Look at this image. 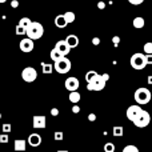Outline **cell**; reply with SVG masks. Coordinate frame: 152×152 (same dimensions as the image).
I'll list each match as a JSON object with an SVG mask.
<instances>
[{
    "instance_id": "1",
    "label": "cell",
    "mask_w": 152,
    "mask_h": 152,
    "mask_svg": "<svg viewBox=\"0 0 152 152\" xmlns=\"http://www.w3.org/2000/svg\"><path fill=\"white\" fill-rule=\"evenodd\" d=\"M43 34H44V28H43V26L40 23H37V21H31V24L28 26V28L26 29L27 37L31 39V40L40 39V37L43 36Z\"/></svg>"
},
{
    "instance_id": "2",
    "label": "cell",
    "mask_w": 152,
    "mask_h": 152,
    "mask_svg": "<svg viewBox=\"0 0 152 152\" xmlns=\"http://www.w3.org/2000/svg\"><path fill=\"white\" fill-rule=\"evenodd\" d=\"M105 83H107V80L103 77V75L97 74L94 79L87 81V89L88 91H103L105 87Z\"/></svg>"
},
{
    "instance_id": "3",
    "label": "cell",
    "mask_w": 152,
    "mask_h": 152,
    "mask_svg": "<svg viewBox=\"0 0 152 152\" xmlns=\"http://www.w3.org/2000/svg\"><path fill=\"white\" fill-rule=\"evenodd\" d=\"M135 100H136V103L139 105H144V104H148L152 97L151 95V91L148 88H137L136 91H135V95H134Z\"/></svg>"
},
{
    "instance_id": "4",
    "label": "cell",
    "mask_w": 152,
    "mask_h": 152,
    "mask_svg": "<svg viewBox=\"0 0 152 152\" xmlns=\"http://www.w3.org/2000/svg\"><path fill=\"white\" fill-rule=\"evenodd\" d=\"M53 69H56V72L58 74H67V72H69L71 71V67H72V64H71V60H69L67 56H63V58H60L59 60H56V61H53Z\"/></svg>"
},
{
    "instance_id": "5",
    "label": "cell",
    "mask_w": 152,
    "mask_h": 152,
    "mask_svg": "<svg viewBox=\"0 0 152 152\" xmlns=\"http://www.w3.org/2000/svg\"><path fill=\"white\" fill-rule=\"evenodd\" d=\"M129 63H131V67L135 69H137V71H140V69H144L145 66H147V61H145V55L142 52H136L134 53V55L131 56V60H129Z\"/></svg>"
},
{
    "instance_id": "6",
    "label": "cell",
    "mask_w": 152,
    "mask_h": 152,
    "mask_svg": "<svg viewBox=\"0 0 152 152\" xmlns=\"http://www.w3.org/2000/svg\"><path fill=\"white\" fill-rule=\"evenodd\" d=\"M151 121V116L150 113L147 112V111L142 110V112L137 115V118L134 120V124L137 127V128H144V127H147L148 124H150Z\"/></svg>"
},
{
    "instance_id": "7",
    "label": "cell",
    "mask_w": 152,
    "mask_h": 152,
    "mask_svg": "<svg viewBox=\"0 0 152 152\" xmlns=\"http://www.w3.org/2000/svg\"><path fill=\"white\" fill-rule=\"evenodd\" d=\"M21 79L27 83H32L37 79V71L34 67H26V68L21 71Z\"/></svg>"
},
{
    "instance_id": "8",
    "label": "cell",
    "mask_w": 152,
    "mask_h": 152,
    "mask_svg": "<svg viewBox=\"0 0 152 152\" xmlns=\"http://www.w3.org/2000/svg\"><path fill=\"white\" fill-rule=\"evenodd\" d=\"M140 112H142V107H140L139 104L129 105V107L127 108V112H126L127 119H128V120H131V121H134L135 119L137 118V115H139Z\"/></svg>"
},
{
    "instance_id": "9",
    "label": "cell",
    "mask_w": 152,
    "mask_h": 152,
    "mask_svg": "<svg viewBox=\"0 0 152 152\" xmlns=\"http://www.w3.org/2000/svg\"><path fill=\"white\" fill-rule=\"evenodd\" d=\"M35 44H34V40L28 39V37H24V39L20 40V43H19V48H20L21 52L24 53H28L31 52L32 50H34Z\"/></svg>"
},
{
    "instance_id": "10",
    "label": "cell",
    "mask_w": 152,
    "mask_h": 152,
    "mask_svg": "<svg viewBox=\"0 0 152 152\" xmlns=\"http://www.w3.org/2000/svg\"><path fill=\"white\" fill-rule=\"evenodd\" d=\"M32 126H34V128L36 129H43L45 128V124H47V119H45V116L43 115H35L34 119H32Z\"/></svg>"
},
{
    "instance_id": "11",
    "label": "cell",
    "mask_w": 152,
    "mask_h": 152,
    "mask_svg": "<svg viewBox=\"0 0 152 152\" xmlns=\"http://www.w3.org/2000/svg\"><path fill=\"white\" fill-rule=\"evenodd\" d=\"M55 50L58 51V52H60L63 56H67L71 52V48H69V45L66 43V40H59L55 45Z\"/></svg>"
},
{
    "instance_id": "12",
    "label": "cell",
    "mask_w": 152,
    "mask_h": 152,
    "mask_svg": "<svg viewBox=\"0 0 152 152\" xmlns=\"http://www.w3.org/2000/svg\"><path fill=\"white\" fill-rule=\"evenodd\" d=\"M64 86H66V88L68 89L69 92L71 91H77L79 87H80V83H79V80L74 76H71V77H68L66 80V83H64Z\"/></svg>"
},
{
    "instance_id": "13",
    "label": "cell",
    "mask_w": 152,
    "mask_h": 152,
    "mask_svg": "<svg viewBox=\"0 0 152 152\" xmlns=\"http://www.w3.org/2000/svg\"><path fill=\"white\" fill-rule=\"evenodd\" d=\"M28 143L31 147H39L42 144V137H40L39 134H32L28 137Z\"/></svg>"
},
{
    "instance_id": "14",
    "label": "cell",
    "mask_w": 152,
    "mask_h": 152,
    "mask_svg": "<svg viewBox=\"0 0 152 152\" xmlns=\"http://www.w3.org/2000/svg\"><path fill=\"white\" fill-rule=\"evenodd\" d=\"M27 148V142L23 139H16L13 142V150L16 152H21V151H26Z\"/></svg>"
},
{
    "instance_id": "15",
    "label": "cell",
    "mask_w": 152,
    "mask_h": 152,
    "mask_svg": "<svg viewBox=\"0 0 152 152\" xmlns=\"http://www.w3.org/2000/svg\"><path fill=\"white\" fill-rule=\"evenodd\" d=\"M66 43L69 45V48H75V47H77L79 45V37L76 36V35H68L67 36V39H66Z\"/></svg>"
},
{
    "instance_id": "16",
    "label": "cell",
    "mask_w": 152,
    "mask_h": 152,
    "mask_svg": "<svg viewBox=\"0 0 152 152\" xmlns=\"http://www.w3.org/2000/svg\"><path fill=\"white\" fill-rule=\"evenodd\" d=\"M67 21H66V19H64V16L63 15H58L55 18V26L58 27V28H64V27H67Z\"/></svg>"
},
{
    "instance_id": "17",
    "label": "cell",
    "mask_w": 152,
    "mask_h": 152,
    "mask_svg": "<svg viewBox=\"0 0 152 152\" xmlns=\"http://www.w3.org/2000/svg\"><path fill=\"white\" fill-rule=\"evenodd\" d=\"M80 94H79L77 91H71L69 92V102L74 103V104H77L79 102H80Z\"/></svg>"
},
{
    "instance_id": "18",
    "label": "cell",
    "mask_w": 152,
    "mask_h": 152,
    "mask_svg": "<svg viewBox=\"0 0 152 152\" xmlns=\"http://www.w3.org/2000/svg\"><path fill=\"white\" fill-rule=\"evenodd\" d=\"M144 24H145V21H144V19H143L142 16H137V18L134 19V27H135V28L140 29V28H143V27H144Z\"/></svg>"
},
{
    "instance_id": "19",
    "label": "cell",
    "mask_w": 152,
    "mask_h": 152,
    "mask_svg": "<svg viewBox=\"0 0 152 152\" xmlns=\"http://www.w3.org/2000/svg\"><path fill=\"white\" fill-rule=\"evenodd\" d=\"M42 69H43V74H52L53 66L50 63H42Z\"/></svg>"
},
{
    "instance_id": "20",
    "label": "cell",
    "mask_w": 152,
    "mask_h": 152,
    "mask_svg": "<svg viewBox=\"0 0 152 152\" xmlns=\"http://www.w3.org/2000/svg\"><path fill=\"white\" fill-rule=\"evenodd\" d=\"M31 21H32V20H31L29 18H21L20 20H19V26L23 27L24 29H27V28H28V26L31 24Z\"/></svg>"
},
{
    "instance_id": "21",
    "label": "cell",
    "mask_w": 152,
    "mask_h": 152,
    "mask_svg": "<svg viewBox=\"0 0 152 152\" xmlns=\"http://www.w3.org/2000/svg\"><path fill=\"white\" fill-rule=\"evenodd\" d=\"M63 16H64V19H66V21L68 24H71V23H74L75 21V13L71 12V11H69V12H66Z\"/></svg>"
},
{
    "instance_id": "22",
    "label": "cell",
    "mask_w": 152,
    "mask_h": 152,
    "mask_svg": "<svg viewBox=\"0 0 152 152\" xmlns=\"http://www.w3.org/2000/svg\"><path fill=\"white\" fill-rule=\"evenodd\" d=\"M123 131H124V129H123V127H113V129H112V134H113V136H115V137H119V136H123Z\"/></svg>"
},
{
    "instance_id": "23",
    "label": "cell",
    "mask_w": 152,
    "mask_h": 152,
    "mask_svg": "<svg viewBox=\"0 0 152 152\" xmlns=\"http://www.w3.org/2000/svg\"><path fill=\"white\" fill-rule=\"evenodd\" d=\"M50 56H51V59H52L53 61H56V60H59L60 58H63V55H61L60 52H58V51L53 48L52 51H51V53H50Z\"/></svg>"
},
{
    "instance_id": "24",
    "label": "cell",
    "mask_w": 152,
    "mask_h": 152,
    "mask_svg": "<svg viewBox=\"0 0 152 152\" xmlns=\"http://www.w3.org/2000/svg\"><path fill=\"white\" fill-rule=\"evenodd\" d=\"M104 151L105 152H115V144H113V143H105Z\"/></svg>"
},
{
    "instance_id": "25",
    "label": "cell",
    "mask_w": 152,
    "mask_h": 152,
    "mask_svg": "<svg viewBox=\"0 0 152 152\" xmlns=\"http://www.w3.org/2000/svg\"><path fill=\"white\" fill-rule=\"evenodd\" d=\"M144 52H145V55H152V43L151 42L144 44Z\"/></svg>"
},
{
    "instance_id": "26",
    "label": "cell",
    "mask_w": 152,
    "mask_h": 152,
    "mask_svg": "<svg viewBox=\"0 0 152 152\" xmlns=\"http://www.w3.org/2000/svg\"><path fill=\"white\" fill-rule=\"evenodd\" d=\"M123 152H139V150H137V147L129 144V145H126V147H124Z\"/></svg>"
},
{
    "instance_id": "27",
    "label": "cell",
    "mask_w": 152,
    "mask_h": 152,
    "mask_svg": "<svg viewBox=\"0 0 152 152\" xmlns=\"http://www.w3.org/2000/svg\"><path fill=\"white\" fill-rule=\"evenodd\" d=\"M96 75H97V72H96V71H88V72L86 74V80H87V81H89L91 79H94Z\"/></svg>"
},
{
    "instance_id": "28",
    "label": "cell",
    "mask_w": 152,
    "mask_h": 152,
    "mask_svg": "<svg viewBox=\"0 0 152 152\" xmlns=\"http://www.w3.org/2000/svg\"><path fill=\"white\" fill-rule=\"evenodd\" d=\"M16 35H20V36L21 35H26V29H24L23 27H20L19 24L16 26Z\"/></svg>"
},
{
    "instance_id": "29",
    "label": "cell",
    "mask_w": 152,
    "mask_h": 152,
    "mask_svg": "<svg viewBox=\"0 0 152 152\" xmlns=\"http://www.w3.org/2000/svg\"><path fill=\"white\" fill-rule=\"evenodd\" d=\"M53 137H55V140H58V142H60V140H63L64 135H63V132H55V135H53Z\"/></svg>"
},
{
    "instance_id": "30",
    "label": "cell",
    "mask_w": 152,
    "mask_h": 152,
    "mask_svg": "<svg viewBox=\"0 0 152 152\" xmlns=\"http://www.w3.org/2000/svg\"><path fill=\"white\" fill-rule=\"evenodd\" d=\"M0 143H8V134L0 135Z\"/></svg>"
},
{
    "instance_id": "31",
    "label": "cell",
    "mask_w": 152,
    "mask_h": 152,
    "mask_svg": "<svg viewBox=\"0 0 152 152\" xmlns=\"http://www.w3.org/2000/svg\"><path fill=\"white\" fill-rule=\"evenodd\" d=\"M10 131H11V124H3V132L8 134Z\"/></svg>"
},
{
    "instance_id": "32",
    "label": "cell",
    "mask_w": 152,
    "mask_h": 152,
    "mask_svg": "<svg viewBox=\"0 0 152 152\" xmlns=\"http://www.w3.org/2000/svg\"><path fill=\"white\" fill-rule=\"evenodd\" d=\"M143 1H144V0H128V3H131L132 5H139V4H142Z\"/></svg>"
},
{
    "instance_id": "33",
    "label": "cell",
    "mask_w": 152,
    "mask_h": 152,
    "mask_svg": "<svg viewBox=\"0 0 152 152\" xmlns=\"http://www.w3.org/2000/svg\"><path fill=\"white\" fill-rule=\"evenodd\" d=\"M145 61H147V66L148 64H152V55H145Z\"/></svg>"
},
{
    "instance_id": "34",
    "label": "cell",
    "mask_w": 152,
    "mask_h": 152,
    "mask_svg": "<svg viewBox=\"0 0 152 152\" xmlns=\"http://www.w3.org/2000/svg\"><path fill=\"white\" fill-rule=\"evenodd\" d=\"M112 42H113V44H115V47H118V44H119V42H120V37H119V36H113V39H112Z\"/></svg>"
},
{
    "instance_id": "35",
    "label": "cell",
    "mask_w": 152,
    "mask_h": 152,
    "mask_svg": "<svg viewBox=\"0 0 152 152\" xmlns=\"http://www.w3.org/2000/svg\"><path fill=\"white\" fill-rule=\"evenodd\" d=\"M11 7H12V8H18L19 7V1H18V0H12V1H11Z\"/></svg>"
},
{
    "instance_id": "36",
    "label": "cell",
    "mask_w": 152,
    "mask_h": 152,
    "mask_svg": "<svg viewBox=\"0 0 152 152\" xmlns=\"http://www.w3.org/2000/svg\"><path fill=\"white\" fill-rule=\"evenodd\" d=\"M97 8H99V10H104V8H105V3L104 1H99V3H97Z\"/></svg>"
},
{
    "instance_id": "37",
    "label": "cell",
    "mask_w": 152,
    "mask_h": 152,
    "mask_svg": "<svg viewBox=\"0 0 152 152\" xmlns=\"http://www.w3.org/2000/svg\"><path fill=\"white\" fill-rule=\"evenodd\" d=\"M92 44H94V45H99L100 44V39H99V37H94V39H92Z\"/></svg>"
},
{
    "instance_id": "38",
    "label": "cell",
    "mask_w": 152,
    "mask_h": 152,
    "mask_svg": "<svg viewBox=\"0 0 152 152\" xmlns=\"http://www.w3.org/2000/svg\"><path fill=\"white\" fill-rule=\"evenodd\" d=\"M51 115H52V116H58L59 115V110H58V108H52V110H51Z\"/></svg>"
},
{
    "instance_id": "39",
    "label": "cell",
    "mask_w": 152,
    "mask_h": 152,
    "mask_svg": "<svg viewBox=\"0 0 152 152\" xmlns=\"http://www.w3.org/2000/svg\"><path fill=\"white\" fill-rule=\"evenodd\" d=\"M88 120L89 121H95V120H96V115H95V113H89V115H88Z\"/></svg>"
},
{
    "instance_id": "40",
    "label": "cell",
    "mask_w": 152,
    "mask_h": 152,
    "mask_svg": "<svg viewBox=\"0 0 152 152\" xmlns=\"http://www.w3.org/2000/svg\"><path fill=\"white\" fill-rule=\"evenodd\" d=\"M72 112H74V113H79V112H80V108H79V105H74V107H72Z\"/></svg>"
},
{
    "instance_id": "41",
    "label": "cell",
    "mask_w": 152,
    "mask_h": 152,
    "mask_svg": "<svg viewBox=\"0 0 152 152\" xmlns=\"http://www.w3.org/2000/svg\"><path fill=\"white\" fill-rule=\"evenodd\" d=\"M103 77H104L105 80H108V79H110V75H108V74H103Z\"/></svg>"
},
{
    "instance_id": "42",
    "label": "cell",
    "mask_w": 152,
    "mask_h": 152,
    "mask_svg": "<svg viewBox=\"0 0 152 152\" xmlns=\"http://www.w3.org/2000/svg\"><path fill=\"white\" fill-rule=\"evenodd\" d=\"M58 152H68V151H66V150H59Z\"/></svg>"
},
{
    "instance_id": "43",
    "label": "cell",
    "mask_w": 152,
    "mask_h": 152,
    "mask_svg": "<svg viewBox=\"0 0 152 152\" xmlns=\"http://www.w3.org/2000/svg\"><path fill=\"white\" fill-rule=\"evenodd\" d=\"M5 1H7V0H0V3H5Z\"/></svg>"
},
{
    "instance_id": "44",
    "label": "cell",
    "mask_w": 152,
    "mask_h": 152,
    "mask_svg": "<svg viewBox=\"0 0 152 152\" xmlns=\"http://www.w3.org/2000/svg\"><path fill=\"white\" fill-rule=\"evenodd\" d=\"M0 119H1V113H0Z\"/></svg>"
},
{
    "instance_id": "45",
    "label": "cell",
    "mask_w": 152,
    "mask_h": 152,
    "mask_svg": "<svg viewBox=\"0 0 152 152\" xmlns=\"http://www.w3.org/2000/svg\"><path fill=\"white\" fill-rule=\"evenodd\" d=\"M21 152H26V151H21Z\"/></svg>"
}]
</instances>
